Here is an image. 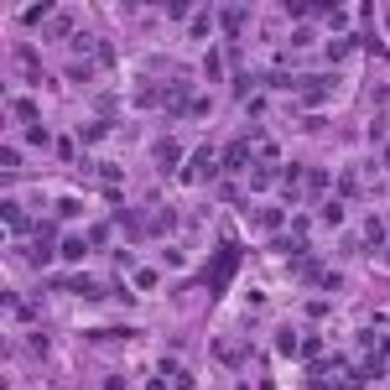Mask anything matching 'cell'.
<instances>
[{"instance_id":"6da1fadb","label":"cell","mask_w":390,"mask_h":390,"mask_svg":"<svg viewBox=\"0 0 390 390\" xmlns=\"http://www.w3.org/2000/svg\"><path fill=\"white\" fill-rule=\"evenodd\" d=\"M213 167H219V146H213V141H198L193 156L182 161L177 182H203V177H213Z\"/></svg>"},{"instance_id":"7a4b0ae2","label":"cell","mask_w":390,"mask_h":390,"mask_svg":"<svg viewBox=\"0 0 390 390\" xmlns=\"http://www.w3.org/2000/svg\"><path fill=\"white\" fill-rule=\"evenodd\" d=\"M339 89V73H307V78H297V94L307 104H317V99H328V94Z\"/></svg>"},{"instance_id":"3957f363","label":"cell","mask_w":390,"mask_h":390,"mask_svg":"<svg viewBox=\"0 0 390 390\" xmlns=\"http://www.w3.org/2000/svg\"><path fill=\"white\" fill-rule=\"evenodd\" d=\"M0 219H6V229H11V234H16V239H26V234H32V229H37V224H32V219H26V208L16 203V198H6V203H0Z\"/></svg>"},{"instance_id":"277c9868","label":"cell","mask_w":390,"mask_h":390,"mask_svg":"<svg viewBox=\"0 0 390 390\" xmlns=\"http://www.w3.org/2000/svg\"><path fill=\"white\" fill-rule=\"evenodd\" d=\"M58 287H68V291H78V297H89V302L110 297V287H104V281H94V276H63Z\"/></svg>"},{"instance_id":"5b68a950","label":"cell","mask_w":390,"mask_h":390,"mask_svg":"<svg viewBox=\"0 0 390 390\" xmlns=\"http://www.w3.org/2000/svg\"><path fill=\"white\" fill-rule=\"evenodd\" d=\"M234 265H239V245H219V255H213V287H224L234 276Z\"/></svg>"},{"instance_id":"8992f818","label":"cell","mask_w":390,"mask_h":390,"mask_svg":"<svg viewBox=\"0 0 390 390\" xmlns=\"http://www.w3.org/2000/svg\"><path fill=\"white\" fill-rule=\"evenodd\" d=\"M250 156H255V146H250V136L245 141H229V146H224V172H239V167H250Z\"/></svg>"},{"instance_id":"52a82bcc","label":"cell","mask_w":390,"mask_h":390,"mask_svg":"<svg viewBox=\"0 0 390 390\" xmlns=\"http://www.w3.org/2000/svg\"><path fill=\"white\" fill-rule=\"evenodd\" d=\"M291 276H297V281H317V287H322V276H328V271H322V260H313V255H297V260H291Z\"/></svg>"},{"instance_id":"ba28073f","label":"cell","mask_w":390,"mask_h":390,"mask_svg":"<svg viewBox=\"0 0 390 390\" xmlns=\"http://www.w3.org/2000/svg\"><path fill=\"white\" fill-rule=\"evenodd\" d=\"M115 224H120V229H125L130 239H146V234H151V224H146L141 213H130V208H120V213H115Z\"/></svg>"},{"instance_id":"9c48e42d","label":"cell","mask_w":390,"mask_h":390,"mask_svg":"<svg viewBox=\"0 0 390 390\" xmlns=\"http://www.w3.org/2000/svg\"><path fill=\"white\" fill-rule=\"evenodd\" d=\"M151 156H156V167H177L182 161V141H156Z\"/></svg>"},{"instance_id":"30bf717a","label":"cell","mask_w":390,"mask_h":390,"mask_svg":"<svg viewBox=\"0 0 390 390\" xmlns=\"http://www.w3.org/2000/svg\"><path fill=\"white\" fill-rule=\"evenodd\" d=\"M354 52H359V37H354V32H348V37H333V42H328V58H333V63L354 58Z\"/></svg>"},{"instance_id":"8fae6325","label":"cell","mask_w":390,"mask_h":390,"mask_svg":"<svg viewBox=\"0 0 390 390\" xmlns=\"http://www.w3.org/2000/svg\"><path fill=\"white\" fill-rule=\"evenodd\" d=\"M385 234H390L385 219H365V245H370V250H385Z\"/></svg>"},{"instance_id":"7c38bea8","label":"cell","mask_w":390,"mask_h":390,"mask_svg":"<svg viewBox=\"0 0 390 390\" xmlns=\"http://www.w3.org/2000/svg\"><path fill=\"white\" fill-rule=\"evenodd\" d=\"M255 224H260V229H265V234H276V229H281V224H287V213H281V208H271V203H265L260 213H255Z\"/></svg>"},{"instance_id":"4fadbf2b","label":"cell","mask_w":390,"mask_h":390,"mask_svg":"<svg viewBox=\"0 0 390 390\" xmlns=\"http://www.w3.org/2000/svg\"><path fill=\"white\" fill-rule=\"evenodd\" d=\"M63 260H84V255H89V239H78V234H63Z\"/></svg>"},{"instance_id":"5bb4252c","label":"cell","mask_w":390,"mask_h":390,"mask_svg":"<svg viewBox=\"0 0 390 390\" xmlns=\"http://www.w3.org/2000/svg\"><path fill=\"white\" fill-rule=\"evenodd\" d=\"M245 16H250L245 6H224V11H219V21H224V32H229V37L239 32V26H245Z\"/></svg>"},{"instance_id":"9a60e30c","label":"cell","mask_w":390,"mask_h":390,"mask_svg":"<svg viewBox=\"0 0 390 390\" xmlns=\"http://www.w3.org/2000/svg\"><path fill=\"white\" fill-rule=\"evenodd\" d=\"M265 182H276V161H255V172H250V187H265Z\"/></svg>"},{"instance_id":"2e32d148","label":"cell","mask_w":390,"mask_h":390,"mask_svg":"<svg viewBox=\"0 0 390 390\" xmlns=\"http://www.w3.org/2000/svg\"><path fill=\"white\" fill-rule=\"evenodd\" d=\"M11 115H16L21 125H37V104L32 99H11Z\"/></svg>"},{"instance_id":"e0dca14e","label":"cell","mask_w":390,"mask_h":390,"mask_svg":"<svg viewBox=\"0 0 390 390\" xmlns=\"http://www.w3.org/2000/svg\"><path fill=\"white\" fill-rule=\"evenodd\" d=\"M276 348H281V354H302V339H297L291 328H281V333H276Z\"/></svg>"},{"instance_id":"ac0fdd59","label":"cell","mask_w":390,"mask_h":390,"mask_svg":"<svg viewBox=\"0 0 390 390\" xmlns=\"http://www.w3.org/2000/svg\"><path fill=\"white\" fill-rule=\"evenodd\" d=\"M302 182H307V193H322V187H328V172H322V167H307Z\"/></svg>"},{"instance_id":"d6986e66","label":"cell","mask_w":390,"mask_h":390,"mask_svg":"<svg viewBox=\"0 0 390 390\" xmlns=\"http://www.w3.org/2000/svg\"><path fill=\"white\" fill-rule=\"evenodd\" d=\"M47 16H52V11H47V6H26V11H21V16H16V21H21V26H42Z\"/></svg>"},{"instance_id":"ffe728a7","label":"cell","mask_w":390,"mask_h":390,"mask_svg":"<svg viewBox=\"0 0 390 390\" xmlns=\"http://www.w3.org/2000/svg\"><path fill=\"white\" fill-rule=\"evenodd\" d=\"M84 239H89L94 250H104V245H110V224H89V234H84Z\"/></svg>"},{"instance_id":"44dd1931","label":"cell","mask_w":390,"mask_h":390,"mask_svg":"<svg viewBox=\"0 0 390 390\" xmlns=\"http://www.w3.org/2000/svg\"><path fill=\"white\" fill-rule=\"evenodd\" d=\"M229 58H234V52H213V58H203V73H208V78H219V73H224V63H229Z\"/></svg>"},{"instance_id":"7402d4cb","label":"cell","mask_w":390,"mask_h":390,"mask_svg":"<svg viewBox=\"0 0 390 390\" xmlns=\"http://www.w3.org/2000/svg\"><path fill=\"white\" fill-rule=\"evenodd\" d=\"M213 16H219V11H198V16H193V37H208L213 32Z\"/></svg>"},{"instance_id":"603a6c76","label":"cell","mask_w":390,"mask_h":390,"mask_svg":"<svg viewBox=\"0 0 390 390\" xmlns=\"http://www.w3.org/2000/svg\"><path fill=\"white\" fill-rule=\"evenodd\" d=\"M99 42H104V37H94V32H84V37H73V47H78V52H89V58H94V52H99Z\"/></svg>"},{"instance_id":"cb8c5ba5","label":"cell","mask_w":390,"mask_h":390,"mask_svg":"<svg viewBox=\"0 0 390 390\" xmlns=\"http://www.w3.org/2000/svg\"><path fill=\"white\" fill-rule=\"evenodd\" d=\"M322 354H328V348H322V339H302V359H307V365H313V359H322Z\"/></svg>"},{"instance_id":"d4e9b609","label":"cell","mask_w":390,"mask_h":390,"mask_svg":"<svg viewBox=\"0 0 390 390\" xmlns=\"http://www.w3.org/2000/svg\"><path fill=\"white\" fill-rule=\"evenodd\" d=\"M68 78H73V84H89V78H94V63H68Z\"/></svg>"},{"instance_id":"484cf974","label":"cell","mask_w":390,"mask_h":390,"mask_svg":"<svg viewBox=\"0 0 390 390\" xmlns=\"http://www.w3.org/2000/svg\"><path fill=\"white\" fill-rule=\"evenodd\" d=\"M104 130H110V125H104V120H89V125L78 130V136H84V141H104Z\"/></svg>"},{"instance_id":"4316f807","label":"cell","mask_w":390,"mask_h":390,"mask_svg":"<svg viewBox=\"0 0 390 390\" xmlns=\"http://www.w3.org/2000/svg\"><path fill=\"white\" fill-rule=\"evenodd\" d=\"M26 141H32V146H58V141H52L42 125H26Z\"/></svg>"},{"instance_id":"83f0119b","label":"cell","mask_w":390,"mask_h":390,"mask_svg":"<svg viewBox=\"0 0 390 390\" xmlns=\"http://www.w3.org/2000/svg\"><path fill=\"white\" fill-rule=\"evenodd\" d=\"M73 32V21L68 16H58V21H47V37H68Z\"/></svg>"},{"instance_id":"f1b7e54d","label":"cell","mask_w":390,"mask_h":390,"mask_svg":"<svg viewBox=\"0 0 390 390\" xmlns=\"http://www.w3.org/2000/svg\"><path fill=\"white\" fill-rule=\"evenodd\" d=\"M99 177H104V187H115L120 182V167H115V161H99Z\"/></svg>"},{"instance_id":"f546056e","label":"cell","mask_w":390,"mask_h":390,"mask_svg":"<svg viewBox=\"0 0 390 390\" xmlns=\"http://www.w3.org/2000/svg\"><path fill=\"white\" fill-rule=\"evenodd\" d=\"M328 26H333V32H344V26H348V11L333 6V11H328Z\"/></svg>"},{"instance_id":"4dcf8cb0","label":"cell","mask_w":390,"mask_h":390,"mask_svg":"<svg viewBox=\"0 0 390 390\" xmlns=\"http://www.w3.org/2000/svg\"><path fill=\"white\" fill-rule=\"evenodd\" d=\"M0 161H6V172H16V167H21V156H16V146H0Z\"/></svg>"},{"instance_id":"1f68e13d","label":"cell","mask_w":390,"mask_h":390,"mask_svg":"<svg viewBox=\"0 0 390 390\" xmlns=\"http://www.w3.org/2000/svg\"><path fill=\"white\" fill-rule=\"evenodd\" d=\"M94 63H99V68H110V63H115V47H110V42H99V52H94Z\"/></svg>"},{"instance_id":"d6a6232c","label":"cell","mask_w":390,"mask_h":390,"mask_svg":"<svg viewBox=\"0 0 390 390\" xmlns=\"http://www.w3.org/2000/svg\"><path fill=\"white\" fill-rule=\"evenodd\" d=\"M344 219V203H322V224H339Z\"/></svg>"},{"instance_id":"836d02e7","label":"cell","mask_w":390,"mask_h":390,"mask_svg":"<svg viewBox=\"0 0 390 390\" xmlns=\"http://www.w3.org/2000/svg\"><path fill=\"white\" fill-rule=\"evenodd\" d=\"M136 287H141V291H151V287H156V271H141V265H136Z\"/></svg>"},{"instance_id":"e575fe53","label":"cell","mask_w":390,"mask_h":390,"mask_svg":"<svg viewBox=\"0 0 390 390\" xmlns=\"http://www.w3.org/2000/svg\"><path fill=\"white\" fill-rule=\"evenodd\" d=\"M104 390H125V380H120V375H110V380H104Z\"/></svg>"},{"instance_id":"d590c367","label":"cell","mask_w":390,"mask_h":390,"mask_svg":"<svg viewBox=\"0 0 390 390\" xmlns=\"http://www.w3.org/2000/svg\"><path fill=\"white\" fill-rule=\"evenodd\" d=\"M146 390H167V380H146Z\"/></svg>"},{"instance_id":"8d00e7d4","label":"cell","mask_w":390,"mask_h":390,"mask_svg":"<svg viewBox=\"0 0 390 390\" xmlns=\"http://www.w3.org/2000/svg\"><path fill=\"white\" fill-rule=\"evenodd\" d=\"M385 32H390V11H385Z\"/></svg>"}]
</instances>
